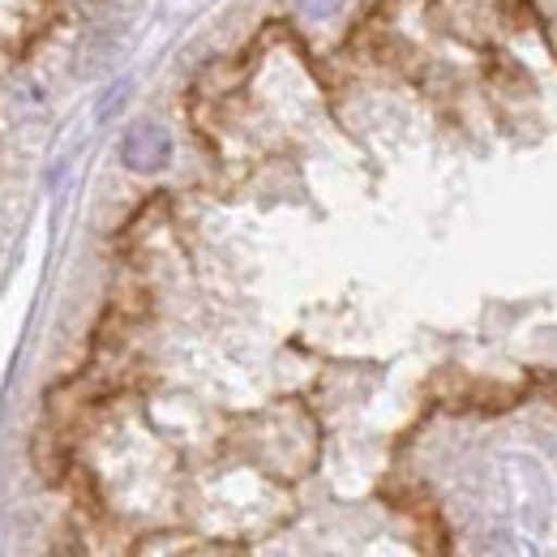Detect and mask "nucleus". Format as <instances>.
<instances>
[{
  "mask_svg": "<svg viewBox=\"0 0 557 557\" xmlns=\"http://www.w3.org/2000/svg\"><path fill=\"white\" fill-rule=\"evenodd\" d=\"M168 159H172V134H168L163 125H154V121L134 125V129L125 134V141H121V163H125L129 172L150 176V172L168 168Z\"/></svg>",
  "mask_w": 557,
  "mask_h": 557,
  "instance_id": "f257e3e1",
  "label": "nucleus"
},
{
  "mask_svg": "<svg viewBox=\"0 0 557 557\" xmlns=\"http://www.w3.org/2000/svg\"><path fill=\"white\" fill-rule=\"evenodd\" d=\"M339 4H344V0H296V9H300L305 17H331V13H339Z\"/></svg>",
  "mask_w": 557,
  "mask_h": 557,
  "instance_id": "f03ea898",
  "label": "nucleus"
}]
</instances>
